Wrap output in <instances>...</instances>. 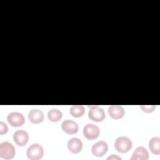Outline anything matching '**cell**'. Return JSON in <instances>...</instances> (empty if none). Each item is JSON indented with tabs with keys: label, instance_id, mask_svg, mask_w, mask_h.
<instances>
[{
	"label": "cell",
	"instance_id": "5b68a950",
	"mask_svg": "<svg viewBox=\"0 0 160 160\" xmlns=\"http://www.w3.org/2000/svg\"><path fill=\"white\" fill-rule=\"evenodd\" d=\"M90 110L88 112L89 118L93 121L101 122L105 118V112L102 108L98 106H89Z\"/></svg>",
	"mask_w": 160,
	"mask_h": 160
},
{
	"label": "cell",
	"instance_id": "d6986e66",
	"mask_svg": "<svg viewBox=\"0 0 160 160\" xmlns=\"http://www.w3.org/2000/svg\"><path fill=\"white\" fill-rule=\"evenodd\" d=\"M107 159H119L121 160V158L119 156H118L117 155H115V154H112L111 156H109Z\"/></svg>",
	"mask_w": 160,
	"mask_h": 160
},
{
	"label": "cell",
	"instance_id": "9a60e30c",
	"mask_svg": "<svg viewBox=\"0 0 160 160\" xmlns=\"http://www.w3.org/2000/svg\"><path fill=\"white\" fill-rule=\"evenodd\" d=\"M62 116L61 111L57 109H52L49 110L48 112V118L50 121L58 122L59 121Z\"/></svg>",
	"mask_w": 160,
	"mask_h": 160
},
{
	"label": "cell",
	"instance_id": "5bb4252c",
	"mask_svg": "<svg viewBox=\"0 0 160 160\" xmlns=\"http://www.w3.org/2000/svg\"><path fill=\"white\" fill-rule=\"evenodd\" d=\"M149 148L154 154H160V138L153 137L149 141Z\"/></svg>",
	"mask_w": 160,
	"mask_h": 160
},
{
	"label": "cell",
	"instance_id": "7c38bea8",
	"mask_svg": "<svg viewBox=\"0 0 160 160\" xmlns=\"http://www.w3.org/2000/svg\"><path fill=\"white\" fill-rule=\"evenodd\" d=\"M149 158V153L143 146L138 147L134 151L131 160H147Z\"/></svg>",
	"mask_w": 160,
	"mask_h": 160
},
{
	"label": "cell",
	"instance_id": "30bf717a",
	"mask_svg": "<svg viewBox=\"0 0 160 160\" xmlns=\"http://www.w3.org/2000/svg\"><path fill=\"white\" fill-rule=\"evenodd\" d=\"M67 146L71 152L77 154L82 150V143L80 139L78 138H72L68 141Z\"/></svg>",
	"mask_w": 160,
	"mask_h": 160
},
{
	"label": "cell",
	"instance_id": "e0dca14e",
	"mask_svg": "<svg viewBox=\"0 0 160 160\" xmlns=\"http://www.w3.org/2000/svg\"><path fill=\"white\" fill-rule=\"evenodd\" d=\"M140 108L141 110L146 112H152L154 111L156 108V106L154 105H142L140 106Z\"/></svg>",
	"mask_w": 160,
	"mask_h": 160
},
{
	"label": "cell",
	"instance_id": "277c9868",
	"mask_svg": "<svg viewBox=\"0 0 160 160\" xmlns=\"http://www.w3.org/2000/svg\"><path fill=\"white\" fill-rule=\"evenodd\" d=\"M99 133V127L94 124H88L83 128V134L88 140H94L98 138Z\"/></svg>",
	"mask_w": 160,
	"mask_h": 160
},
{
	"label": "cell",
	"instance_id": "8992f818",
	"mask_svg": "<svg viewBox=\"0 0 160 160\" xmlns=\"http://www.w3.org/2000/svg\"><path fill=\"white\" fill-rule=\"evenodd\" d=\"M7 120L9 124L12 127H19L24 124L25 118L22 114L18 112H12L8 114Z\"/></svg>",
	"mask_w": 160,
	"mask_h": 160
},
{
	"label": "cell",
	"instance_id": "3957f363",
	"mask_svg": "<svg viewBox=\"0 0 160 160\" xmlns=\"http://www.w3.org/2000/svg\"><path fill=\"white\" fill-rule=\"evenodd\" d=\"M26 154L28 159L31 160H38L42 158L44 154V150L40 144L34 143L28 148Z\"/></svg>",
	"mask_w": 160,
	"mask_h": 160
},
{
	"label": "cell",
	"instance_id": "8fae6325",
	"mask_svg": "<svg viewBox=\"0 0 160 160\" xmlns=\"http://www.w3.org/2000/svg\"><path fill=\"white\" fill-rule=\"evenodd\" d=\"M109 116L114 119H121L124 115V108L119 105H112L108 108Z\"/></svg>",
	"mask_w": 160,
	"mask_h": 160
},
{
	"label": "cell",
	"instance_id": "4fadbf2b",
	"mask_svg": "<svg viewBox=\"0 0 160 160\" xmlns=\"http://www.w3.org/2000/svg\"><path fill=\"white\" fill-rule=\"evenodd\" d=\"M28 118L31 122L33 124H39L44 119V114L39 109H32L29 111Z\"/></svg>",
	"mask_w": 160,
	"mask_h": 160
},
{
	"label": "cell",
	"instance_id": "6da1fadb",
	"mask_svg": "<svg viewBox=\"0 0 160 160\" xmlns=\"http://www.w3.org/2000/svg\"><path fill=\"white\" fill-rule=\"evenodd\" d=\"M114 147L119 152L126 153L132 148V141L128 137L120 136L115 141Z\"/></svg>",
	"mask_w": 160,
	"mask_h": 160
},
{
	"label": "cell",
	"instance_id": "ba28073f",
	"mask_svg": "<svg viewBox=\"0 0 160 160\" xmlns=\"http://www.w3.org/2000/svg\"><path fill=\"white\" fill-rule=\"evenodd\" d=\"M108 150V144L103 141H98L93 144L91 151L94 156L101 157L104 156Z\"/></svg>",
	"mask_w": 160,
	"mask_h": 160
},
{
	"label": "cell",
	"instance_id": "2e32d148",
	"mask_svg": "<svg viewBox=\"0 0 160 160\" xmlns=\"http://www.w3.org/2000/svg\"><path fill=\"white\" fill-rule=\"evenodd\" d=\"M71 115L74 118L81 117L84 113V108L82 105H73L69 109Z\"/></svg>",
	"mask_w": 160,
	"mask_h": 160
},
{
	"label": "cell",
	"instance_id": "7a4b0ae2",
	"mask_svg": "<svg viewBox=\"0 0 160 160\" xmlns=\"http://www.w3.org/2000/svg\"><path fill=\"white\" fill-rule=\"evenodd\" d=\"M16 154L14 146L9 142H3L0 144V157L5 159H12Z\"/></svg>",
	"mask_w": 160,
	"mask_h": 160
},
{
	"label": "cell",
	"instance_id": "9c48e42d",
	"mask_svg": "<svg viewBox=\"0 0 160 160\" xmlns=\"http://www.w3.org/2000/svg\"><path fill=\"white\" fill-rule=\"evenodd\" d=\"M61 128L64 132L68 134H74L78 131V125L76 122L67 119L62 122Z\"/></svg>",
	"mask_w": 160,
	"mask_h": 160
},
{
	"label": "cell",
	"instance_id": "ac0fdd59",
	"mask_svg": "<svg viewBox=\"0 0 160 160\" xmlns=\"http://www.w3.org/2000/svg\"><path fill=\"white\" fill-rule=\"evenodd\" d=\"M8 128L6 124L2 121H1L0 122V134H6L8 132Z\"/></svg>",
	"mask_w": 160,
	"mask_h": 160
},
{
	"label": "cell",
	"instance_id": "52a82bcc",
	"mask_svg": "<svg viewBox=\"0 0 160 160\" xmlns=\"http://www.w3.org/2000/svg\"><path fill=\"white\" fill-rule=\"evenodd\" d=\"M13 140L17 145L19 146H24L28 142L29 135L24 130H17L13 134Z\"/></svg>",
	"mask_w": 160,
	"mask_h": 160
}]
</instances>
